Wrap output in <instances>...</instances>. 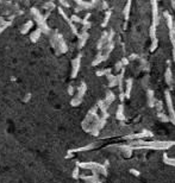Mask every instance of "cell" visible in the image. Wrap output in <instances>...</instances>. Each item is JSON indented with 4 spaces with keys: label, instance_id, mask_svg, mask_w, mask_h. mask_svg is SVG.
I'll list each match as a JSON object with an SVG mask.
<instances>
[{
    "label": "cell",
    "instance_id": "obj_1",
    "mask_svg": "<svg viewBox=\"0 0 175 183\" xmlns=\"http://www.w3.org/2000/svg\"><path fill=\"white\" fill-rule=\"evenodd\" d=\"M126 145L129 146H136L137 150H169L172 146H175V140H131L128 142Z\"/></svg>",
    "mask_w": 175,
    "mask_h": 183
},
{
    "label": "cell",
    "instance_id": "obj_2",
    "mask_svg": "<svg viewBox=\"0 0 175 183\" xmlns=\"http://www.w3.org/2000/svg\"><path fill=\"white\" fill-rule=\"evenodd\" d=\"M164 98H166V105H167V108H168V118H169V122H172L175 126V110L174 106H173V99H172V94L168 89L164 91Z\"/></svg>",
    "mask_w": 175,
    "mask_h": 183
},
{
    "label": "cell",
    "instance_id": "obj_3",
    "mask_svg": "<svg viewBox=\"0 0 175 183\" xmlns=\"http://www.w3.org/2000/svg\"><path fill=\"white\" fill-rule=\"evenodd\" d=\"M80 166L86 169H92L94 172H99V174H103L104 176H107V169L103 164H99L95 162H87V163H80Z\"/></svg>",
    "mask_w": 175,
    "mask_h": 183
},
{
    "label": "cell",
    "instance_id": "obj_4",
    "mask_svg": "<svg viewBox=\"0 0 175 183\" xmlns=\"http://www.w3.org/2000/svg\"><path fill=\"white\" fill-rule=\"evenodd\" d=\"M152 137H154V133H151V132L148 131V130H143V131L140 132V133L126 134V136L124 137V139L128 140V142H131V140H138V139H143V140H144V138H152Z\"/></svg>",
    "mask_w": 175,
    "mask_h": 183
},
{
    "label": "cell",
    "instance_id": "obj_5",
    "mask_svg": "<svg viewBox=\"0 0 175 183\" xmlns=\"http://www.w3.org/2000/svg\"><path fill=\"white\" fill-rule=\"evenodd\" d=\"M172 62L168 61L167 62V69H166V73H164V80H166V83L168 86V91L170 92L174 88V77H173V70H172Z\"/></svg>",
    "mask_w": 175,
    "mask_h": 183
},
{
    "label": "cell",
    "instance_id": "obj_6",
    "mask_svg": "<svg viewBox=\"0 0 175 183\" xmlns=\"http://www.w3.org/2000/svg\"><path fill=\"white\" fill-rule=\"evenodd\" d=\"M151 7H152V10H151V14H152L151 25L157 28L160 25V12H158V4H157V1L152 0L151 1Z\"/></svg>",
    "mask_w": 175,
    "mask_h": 183
},
{
    "label": "cell",
    "instance_id": "obj_7",
    "mask_svg": "<svg viewBox=\"0 0 175 183\" xmlns=\"http://www.w3.org/2000/svg\"><path fill=\"white\" fill-rule=\"evenodd\" d=\"M156 98H155V93L152 89H148L146 92V102H148V106L150 107V108H154V106H155V102H156Z\"/></svg>",
    "mask_w": 175,
    "mask_h": 183
},
{
    "label": "cell",
    "instance_id": "obj_8",
    "mask_svg": "<svg viewBox=\"0 0 175 183\" xmlns=\"http://www.w3.org/2000/svg\"><path fill=\"white\" fill-rule=\"evenodd\" d=\"M132 85H134V80L131 77L128 79L126 83H125V91H124L125 99H130V95H131V92H132Z\"/></svg>",
    "mask_w": 175,
    "mask_h": 183
},
{
    "label": "cell",
    "instance_id": "obj_9",
    "mask_svg": "<svg viewBox=\"0 0 175 183\" xmlns=\"http://www.w3.org/2000/svg\"><path fill=\"white\" fill-rule=\"evenodd\" d=\"M163 16H164V19H166V23H167V26H168V31H172L174 28V19H173L172 14L168 11H164Z\"/></svg>",
    "mask_w": 175,
    "mask_h": 183
},
{
    "label": "cell",
    "instance_id": "obj_10",
    "mask_svg": "<svg viewBox=\"0 0 175 183\" xmlns=\"http://www.w3.org/2000/svg\"><path fill=\"white\" fill-rule=\"evenodd\" d=\"M107 37H108V32H107V31H105V32L101 34V38L99 39V42H98V45H97V49H98L99 51L104 50L105 45L107 44Z\"/></svg>",
    "mask_w": 175,
    "mask_h": 183
},
{
    "label": "cell",
    "instance_id": "obj_11",
    "mask_svg": "<svg viewBox=\"0 0 175 183\" xmlns=\"http://www.w3.org/2000/svg\"><path fill=\"white\" fill-rule=\"evenodd\" d=\"M122 151L123 153L125 154V157H131V154H132V151H134V148L132 146H129V145H126V144H123V145H117Z\"/></svg>",
    "mask_w": 175,
    "mask_h": 183
},
{
    "label": "cell",
    "instance_id": "obj_12",
    "mask_svg": "<svg viewBox=\"0 0 175 183\" xmlns=\"http://www.w3.org/2000/svg\"><path fill=\"white\" fill-rule=\"evenodd\" d=\"M116 118L119 122H124L125 120V116H124V104H120L117 108V113H116Z\"/></svg>",
    "mask_w": 175,
    "mask_h": 183
},
{
    "label": "cell",
    "instance_id": "obj_13",
    "mask_svg": "<svg viewBox=\"0 0 175 183\" xmlns=\"http://www.w3.org/2000/svg\"><path fill=\"white\" fill-rule=\"evenodd\" d=\"M131 1H128L125 4V7H124V19H125V24H128L129 19H130V10H131Z\"/></svg>",
    "mask_w": 175,
    "mask_h": 183
},
{
    "label": "cell",
    "instance_id": "obj_14",
    "mask_svg": "<svg viewBox=\"0 0 175 183\" xmlns=\"http://www.w3.org/2000/svg\"><path fill=\"white\" fill-rule=\"evenodd\" d=\"M106 77H107V80H108V87H110V88L117 86V75L108 74V75H106Z\"/></svg>",
    "mask_w": 175,
    "mask_h": 183
},
{
    "label": "cell",
    "instance_id": "obj_15",
    "mask_svg": "<svg viewBox=\"0 0 175 183\" xmlns=\"http://www.w3.org/2000/svg\"><path fill=\"white\" fill-rule=\"evenodd\" d=\"M114 100H116V95H114V93L111 92V91H107V93H106V99L104 100L106 104H107V106H110Z\"/></svg>",
    "mask_w": 175,
    "mask_h": 183
},
{
    "label": "cell",
    "instance_id": "obj_16",
    "mask_svg": "<svg viewBox=\"0 0 175 183\" xmlns=\"http://www.w3.org/2000/svg\"><path fill=\"white\" fill-rule=\"evenodd\" d=\"M162 158H163V163H164V164L170 165V166H175V158H170V157H168L167 152L163 153Z\"/></svg>",
    "mask_w": 175,
    "mask_h": 183
},
{
    "label": "cell",
    "instance_id": "obj_17",
    "mask_svg": "<svg viewBox=\"0 0 175 183\" xmlns=\"http://www.w3.org/2000/svg\"><path fill=\"white\" fill-rule=\"evenodd\" d=\"M82 178L86 180L88 183H101L99 181V178L97 177V175H93V176H83Z\"/></svg>",
    "mask_w": 175,
    "mask_h": 183
},
{
    "label": "cell",
    "instance_id": "obj_18",
    "mask_svg": "<svg viewBox=\"0 0 175 183\" xmlns=\"http://www.w3.org/2000/svg\"><path fill=\"white\" fill-rule=\"evenodd\" d=\"M157 118H158V120L162 122H169V118H168V116L166 114V112L163 111V112H160V113H157Z\"/></svg>",
    "mask_w": 175,
    "mask_h": 183
},
{
    "label": "cell",
    "instance_id": "obj_19",
    "mask_svg": "<svg viewBox=\"0 0 175 183\" xmlns=\"http://www.w3.org/2000/svg\"><path fill=\"white\" fill-rule=\"evenodd\" d=\"M111 16H112V11L108 8V10H107V12H106V14H105L104 22L101 23V26H103V28H106V26H107V23L110 22V18H111Z\"/></svg>",
    "mask_w": 175,
    "mask_h": 183
},
{
    "label": "cell",
    "instance_id": "obj_20",
    "mask_svg": "<svg viewBox=\"0 0 175 183\" xmlns=\"http://www.w3.org/2000/svg\"><path fill=\"white\" fill-rule=\"evenodd\" d=\"M154 108H156L157 113H160V112H163V102H162L161 100H156Z\"/></svg>",
    "mask_w": 175,
    "mask_h": 183
},
{
    "label": "cell",
    "instance_id": "obj_21",
    "mask_svg": "<svg viewBox=\"0 0 175 183\" xmlns=\"http://www.w3.org/2000/svg\"><path fill=\"white\" fill-rule=\"evenodd\" d=\"M108 74H112V69L111 68H107L104 70H98L97 71V75L98 76H104V75H108Z\"/></svg>",
    "mask_w": 175,
    "mask_h": 183
},
{
    "label": "cell",
    "instance_id": "obj_22",
    "mask_svg": "<svg viewBox=\"0 0 175 183\" xmlns=\"http://www.w3.org/2000/svg\"><path fill=\"white\" fill-rule=\"evenodd\" d=\"M129 172H130L131 175H134L135 177H140V171H138V170L135 169V168H130V169H129Z\"/></svg>",
    "mask_w": 175,
    "mask_h": 183
},
{
    "label": "cell",
    "instance_id": "obj_23",
    "mask_svg": "<svg viewBox=\"0 0 175 183\" xmlns=\"http://www.w3.org/2000/svg\"><path fill=\"white\" fill-rule=\"evenodd\" d=\"M170 43L173 45V61L175 63V38H170Z\"/></svg>",
    "mask_w": 175,
    "mask_h": 183
},
{
    "label": "cell",
    "instance_id": "obj_24",
    "mask_svg": "<svg viewBox=\"0 0 175 183\" xmlns=\"http://www.w3.org/2000/svg\"><path fill=\"white\" fill-rule=\"evenodd\" d=\"M124 67L122 65V63H120V61H118L117 63H116V67H114V69H116V71H120L122 69H123Z\"/></svg>",
    "mask_w": 175,
    "mask_h": 183
},
{
    "label": "cell",
    "instance_id": "obj_25",
    "mask_svg": "<svg viewBox=\"0 0 175 183\" xmlns=\"http://www.w3.org/2000/svg\"><path fill=\"white\" fill-rule=\"evenodd\" d=\"M120 63H122L123 67H126V65L129 64V60H128V57H123V58L120 60Z\"/></svg>",
    "mask_w": 175,
    "mask_h": 183
},
{
    "label": "cell",
    "instance_id": "obj_26",
    "mask_svg": "<svg viewBox=\"0 0 175 183\" xmlns=\"http://www.w3.org/2000/svg\"><path fill=\"white\" fill-rule=\"evenodd\" d=\"M137 57H138V55H137V54H131V55L128 57V60H129V62H130V61H134V60H136Z\"/></svg>",
    "mask_w": 175,
    "mask_h": 183
},
{
    "label": "cell",
    "instance_id": "obj_27",
    "mask_svg": "<svg viewBox=\"0 0 175 183\" xmlns=\"http://www.w3.org/2000/svg\"><path fill=\"white\" fill-rule=\"evenodd\" d=\"M172 6H173V8H174L175 11V1H172Z\"/></svg>",
    "mask_w": 175,
    "mask_h": 183
}]
</instances>
